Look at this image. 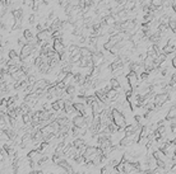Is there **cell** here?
Instances as JSON below:
<instances>
[{
    "label": "cell",
    "mask_w": 176,
    "mask_h": 174,
    "mask_svg": "<svg viewBox=\"0 0 176 174\" xmlns=\"http://www.w3.org/2000/svg\"><path fill=\"white\" fill-rule=\"evenodd\" d=\"M33 113V112H32ZM32 113H26L22 116V123L24 125H32Z\"/></svg>",
    "instance_id": "7c38bea8"
},
{
    "label": "cell",
    "mask_w": 176,
    "mask_h": 174,
    "mask_svg": "<svg viewBox=\"0 0 176 174\" xmlns=\"http://www.w3.org/2000/svg\"><path fill=\"white\" fill-rule=\"evenodd\" d=\"M68 174H75V173H68Z\"/></svg>",
    "instance_id": "44dd1931"
},
{
    "label": "cell",
    "mask_w": 176,
    "mask_h": 174,
    "mask_svg": "<svg viewBox=\"0 0 176 174\" xmlns=\"http://www.w3.org/2000/svg\"><path fill=\"white\" fill-rule=\"evenodd\" d=\"M112 119H114V123H115L120 130H124L128 125H127V118L124 116V113L116 108L112 109Z\"/></svg>",
    "instance_id": "6da1fadb"
},
{
    "label": "cell",
    "mask_w": 176,
    "mask_h": 174,
    "mask_svg": "<svg viewBox=\"0 0 176 174\" xmlns=\"http://www.w3.org/2000/svg\"><path fill=\"white\" fill-rule=\"evenodd\" d=\"M128 76V80H129V84L133 90H137L140 85V80H139V75L135 74V73H133V71H129V73L127 74Z\"/></svg>",
    "instance_id": "3957f363"
},
{
    "label": "cell",
    "mask_w": 176,
    "mask_h": 174,
    "mask_svg": "<svg viewBox=\"0 0 176 174\" xmlns=\"http://www.w3.org/2000/svg\"><path fill=\"white\" fill-rule=\"evenodd\" d=\"M83 156L86 159V163L93 161V160H95V158L97 156V146H88Z\"/></svg>",
    "instance_id": "8992f818"
},
{
    "label": "cell",
    "mask_w": 176,
    "mask_h": 174,
    "mask_svg": "<svg viewBox=\"0 0 176 174\" xmlns=\"http://www.w3.org/2000/svg\"><path fill=\"white\" fill-rule=\"evenodd\" d=\"M71 145H73L75 149H79V148H82L83 145H86V141L83 139H74L73 142H71Z\"/></svg>",
    "instance_id": "4fadbf2b"
},
{
    "label": "cell",
    "mask_w": 176,
    "mask_h": 174,
    "mask_svg": "<svg viewBox=\"0 0 176 174\" xmlns=\"http://www.w3.org/2000/svg\"><path fill=\"white\" fill-rule=\"evenodd\" d=\"M92 61L95 64V67L101 66L102 64H105V54L101 52V51H96V52L92 54Z\"/></svg>",
    "instance_id": "5b68a950"
},
{
    "label": "cell",
    "mask_w": 176,
    "mask_h": 174,
    "mask_svg": "<svg viewBox=\"0 0 176 174\" xmlns=\"http://www.w3.org/2000/svg\"><path fill=\"white\" fill-rule=\"evenodd\" d=\"M23 36L27 38L28 42H31V41H33L35 37H33V33H32V30L31 29H24V32H23Z\"/></svg>",
    "instance_id": "2e32d148"
},
{
    "label": "cell",
    "mask_w": 176,
    "mask_h": 174,
    "mask_svg": "<svg viewBox=\"0 0 176 174\" xmlns=\"http://www.w3.org/2000/svg\"><path fill=\"white\" fill-rule=\"evenodd\" d=\"M174 155H175V156H176V151H175V154H174Z\"/></svg>",
    "instance_id": "7402d4cb"
},
{
    "label": "cell",
    "mask_w": 176,
    "mask_h": 174,
    "mask_svg": "<svg viewBox=\"0 0 176 174\" xmlns=\"http://www.w3.org/2000/svg\"><path fill=\"white\" fill-rule=\"evenodd\" d=\"M13 14H14V18H15V19H22L24 13H23L22 9L18 8V9H14V10H13Z\"/></svg>",
    "instance_id": "e0dca14e"
},
{
    "label": "cell",
    "mask_w": 176,
    "mask_h": 174,
    "mask_svg": "<svg viewBox=\"0 0 176 174\" xmlns=\"http://www.w3.org/2000/svg\"><path fill=\"white\" fill-rule=\"evenodd\" d=\"M170 100V94L169 93H160V94H154L153 98V103L156 104V108H161Z\"/></svg>",
    "instance_id": "7a4b0ae2"
},
{
    "label": "cell",
    "mask_w": 176,
    "mask_h": 174,
    "mask_svg": "<svg viewBox=\"0 0 176 174\" xmlns=\"http://www.w3.org/2000/svg\"><path fill=\"white\" fill-rule=\"evenodd\" d=\"M110 87H111V89H114V90H118V91H120V90H122L121 89V85H120V83H119V80L116 79V78H112L111 80H110ZM124 91V90H122Z\"/></svg>",
    "instance_id": "8fae6325"
},
{
    "label": "cell",
    "mask_w": 176,
    "mask_h": 174,
    "mask_svg": "<svg viewBox=\"0 0 176 174\" xmlns=\"http://www.w3.org/2000/svg\"><path fill=\"white\" fill-rule=\"evenodd\" d=\"M63 83L65 84V87H69V85H77L75 84V74L74 73H68L65 79L63 80Z\"/></svg>",
    "instance_id": "9c48e42d"
},
{
    "label": "cell",
    "mask_w": 176,
    "mask_h": 174,
    "mask_svg": "<svg viewBox=\"0 0 176 174\" xmlns=\"http://www.w3.org/2000/svg\"><path fill=\"white\" fill-rule=\"evenodd\" d=\"M18 57H20V56H19V54L15 50H10V51H9V59L14 60V59H18Z\"/></svg>",
    "instance_id": "ac0fdd59"
},
{
    "label": "cell",
    "mask_w": 176,
    "mask_h": 174,
    "mask_svg": "<svg viewBox=\"0 0 176 174\" xmlns=\"http://www.w3.org/2000/svg\"><path fill=\"white\" fill-rule=\"evenodd\" d=\"M166 119H167V121H175V119H176V106H172V107L167 111Z\"/></svg>",
    "instance_id": "30bf717a"
},
{
    "label": "cell",
    "mask_w": 176,
    "mask_h": 174,
    "mask_svg": "<svg viewBox=\"0 0 176 174\" xmlns=\"http://www.w3.org/2000/svg\"><path fill=\"white\" fill-rule=\"evenodd\" d=\"M169 28L172 30L174 33H176V20H174V19H171V20H170V23H169Z\"/></svg>",
    "instance_id": "d6986e66"
},
{
    "label": "cell",
    "mask_w": 176,
    "mask_h": 174,
    "mask_svg": "<svg viewBox=\"0 0 176 174\" xmlns=\"http://www.w3.org/2000/svg\"><path fill=\"white\" fill-rule=\"evenodd\" d=\"M71 122H73V125L75 127H79V128H84L87 130L88 126H87V121H86V117L82 116V115H77L75 117L71 118Z\"/></svg>",
    "instance_id": "277c9868"
},
{
    "label": "cell",
    "mask_w": 176,
    "mask_h": 174,
    "mask_svg": "<svg viewBox=\"0 0 176 174\" xmlns=\"http://www.w3.org/2000/svg\"><path fill=\"white\" fill-rule=\"evenodd\" d=\"M36 20H37V17H36L35 14H32V15L29 17V23H31V24H35Z\"/></svg>",
    "instance_id": "ffe728a7"
},
{
    "label": "cell",
    "mask_w": 176,
    "mask_h": 174,
    "mask_svg": "<svg viewBox=\"0 0 176 174\" xmlns=\"http://www.w3.org/2000/svg\"><path fill=\"white\" fill-rule=\"evenodd\" d=\"M33 50H35V47L31 45V43H27L26 46H23L22 48H20L19 56H20V59H22V61H23L24 59H27V57H29L31 55H32V54H33Z\"/></svg>",
    "instance_id": "52a82bcc"
},
{
    "label": "cell",
    "mask_w": 176,
    "mask_h": 174,
    "mask_svg": "<svg viewBox=\"0 0 176 174\" xmlns=\"http://www.w3.org/2000/svg\"><path fill=\"white\" fill-rule=\"evenodd\" d=\"M44 4H47L46 0H33V5H32V9L33 10H38Z\"/></svg>",
    "instance_id": "9a60e30c"
},
{
    "label": "cell",
    "mask_w": 176,
    "mask_h": 174,
    "mask_svg": "<svg viewBox=\"0 0 176 174\" xmlns=\"http://www.w3.org/2000/svg\"><path fill=\"white\" fill-rule=\"evenodd\" d=\"M67 94L73 99L74 97H75V91H77V89H75V85H69V87H67Z\"/></svg>",
    "instance_id": "5bb4252c"
},
{
    "label": "cell",
    "mask_w": 176,
    "mask_h": 174,
    "mask_svg": "<svg viewBox=\"0 0 176 174\" xmlns=\"http://www.w3.org/2000/svg\"><path fill=\"white\" fill-rule=\"evenodd\" d=\"M54 51H55V52H58L60 56L65 54V45L63 42V38L54 39Z\"/></svg>",
    "instance_id": "ba28073f"
}]
</instances>
